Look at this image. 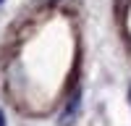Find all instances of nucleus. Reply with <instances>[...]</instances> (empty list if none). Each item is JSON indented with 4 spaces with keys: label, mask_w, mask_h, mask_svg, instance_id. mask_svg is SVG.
Returning <instances> with one entry per match:
<instances>
[{
    "label": "nucleus",
    "mask_w": 131,
    "mask_h": 126,
    "mask_svg": "<svg viewBox=\"0 0 131 126\" xmlns=\"http://www.w3.org/2000/svg\"><path fill=\"white\" fill-rule=\"evenodd\" d=\"M76 113H79V92H73L71 102L66 105V110H63V116H60V123H63V126H68V123L76 118Z\"/></svg>",
    "instance_id": "f257e3e1"
},
{
    "label": "nucleus",
    "mask_w": 131,
    "mask_h": 126,
    "mask_svg": "<svg viewBox=\"0 0 131 126\" xmlns=\"http://www.w3.org/2000/svg\"><path fill=\"white\" fill-rule=\"evenodd\" d=\"M0 126H5V116H3V110H0Z\"/></svg>",
    "instance_id": "f03ea898"
},
{
    "label": "nucleus",
    "mask_w": 131,
    "mask_h": 126,
    "mask_svg": "<svg viewBox=\"0 0 131 126\" xmlns=\"http://www.w3.org/2000/svg\"><path fill=\"white\" fill-rule=\"evenodd\" d=\"M0 3H3V0H0Z\"/></svg>",
    "instance_id": "7ed1b4c3"
}]
</instances>
